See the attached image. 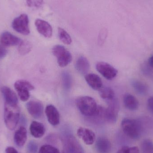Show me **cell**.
<instances>
[{
    "label": "cell",
    "instance_id": "6da1fadb",
    "mask_svg": "<svg viewBox=\"0 0 153 153\" xmlns=\"http://www.w3.org/2000/svg\"><path fill=\"white\" fill-rule=\"evenodd\" d=\"M20 109L19 104L4 103V119L6 127L10 130L15 129L19 120Z\"/></svg>",
    "mask_w": 153,
    "mask_h": 153
},
{
    "label": "cell",
    "instance_id": "7a4b0ae2",
    "mask_svg": "<svg viewBox=\"0 0 153 153\" xmlns=\"http://www.w3.org/2000/svg\"><path fill=\"white\" fill-rule=\"evenodd\" d=\"M76 105L79 111L84 116L92 117L97 110L98 105L95 100L90 96H81L76 100Z\"/></svg>",
    "mask_w": 153,
    "mask_h": 153
},
{
    "label": "cell",
    "instance_id": "3957f363",
    "mask_svg": "<svg viewBox=\"0 0 153 153\" xmlns=\"http://www.w3.org/2000/svg\"><path fill=\"white\" fill-rule=\"evenodd\" d=\"M121 127L124 134L131 139H138L141 136L142 125L138 120L129 118L124 119L121 122Z\"/></svg>",
    "mask_w": 153,
    "mask_h": 153
},
{
    "label": "cell",
    "instance_id": "277c9868",
    "mask_svg": "<svg viewBox=\"0 0 153 153\" xmlns=\"http://www.w3.org/2000/svg\"><path fill=\"white\" fill-rule=\"evenodd\" d=\"M53 54L57 59V63L61 67H65L72 61L71 53L63 46L56 45L52 49Z\"/></svg>",
    "mask_w": 153,
    "mask_h": 153
},
{
    "label": "cell",
    "instance_id": "5b68a950",
    "mask_svg": "<svg viewBox=\"0 0 153 153\" xmlns=\"http://www.w3.org/2000/svg\"><path fill=\"white\" fill-rule=\"evenodd\" d=\"M108 107L105 110L104 119L111 124L117 122L120 111V103L118 100L116 98L111 100L107 101Z\"/></svg>",
    "mask_w": 153,
    "mask_h": 153
},
{
    "label": "cell",
    "instance_id": "8992f818",
    "mask_svg": "<svg viewBox=\"0 0 153 153\" xmlns=\"http://www.w3.org/2000/svg\"><path fill=\"white\" fill-rule=\"evenodd\" d=\"M14 86L19 98L23 102L27 101L29 100L30 96V91L35 89L34 86L27 80H18L14 83Z\"/></svg>",
    "mask_w": 153,
    "mask_h": 153
},
{
    "label": "cell",
    "instance_id": "52a82bcc",
    "mask_svg": "<svg viewBox=\"0 0 153 153\" xmlns=\"http://www.w3.org/2000/svg\"><path fill=\"white\" fill-rule=\"evenodd\" d=\"M29 23V21L27 15L26 14H21L13 20L12 27L18 33L27 36L30 33Z\"/></svg>",
    "mask_w": 153,
    "mask_h": 153
},
{
    "label": "cell",
    "instance_id": "ba28073f",
    "mask_svg": "<svg viewBox=\"0 0 153 153\" xmlns=\"http://www.w3.org/2000/svg\"><path fill=\"white\" fill-rule=\"evenodd\" d=\"M64 153H84L83 149L75 137H67L64 141Z\"/></svg>",
    "mask_w": 153,
    "mask_h": 153
},
{
    "label": "cell",
    "instance_id": "9c48e42d",
    "mask_svg": "<svg viewBox=\"0 0 153 153\" xmlns=\"http://www.w3.org/2000/svg\"><path fill=\"white\" fill-rule=\"evenodd\" d=\"M96 68L97 71L108 80H112L117 75V70L108 63H98L96 64Z\"/></svg>",
    "mask_w": 153,
    "mask_h": 153
},
{
    "label": "cell",
    "instance_id": "30bf717a",
    "mask_svg": "<svg viewBox=\"0 0 153 153\" xmlns=\"http://www.w3.org/2000/svg\"><path fill=\"white\" fill-rule=\"evenodd\" d=\"M22 41V39L8 31L2 33L0 37L1 44L4 47L19 46Z\"/></svg>",
    "mask_w": 153,
    "mask_h": 153
},
{
    "label": "cell",
    "instance_id": "8fae6325",
    "mask_svg": "<svg viewBox=\"0 0 153 153\" xmlns=\"http://www.w3.org/2000/svg\"><path fill=\"white\" fill-rule=\"evenodd\" d=\"M27 110L30 115L35 119H39L43 116L44 106L41 102L30 101L26 105Z\"/></svg>",
    "mask_w": 153,
    "mask_h": 153
},
{
    "label": "cell",
    "instance_id": "7c38bea8",
    "mask_svg": "<svg viewBox=\"0 0 153 153\" xmlns=\"http://www.w3.org/2000/svg\"><path fill=\"white\" fill-rule=\"evenodd\" d=\"M35 26L39 33L47 38H50L53 35V28L46 21L38 19L35 21Z\"/></svg>",
    "mask_w": 153,
    "mask_h": 153
},
{
    "label": "cell",
    "instance_id": "4fadbf2b",
    "mask_svg": "<svg viewBox=\"0 0 153 153\" xmlns=\"http://www.w3.org/2000/svg\"><path fill=\"white\" fill-rule=\"evenodd\" d=\"M48 120L51 125L56 126L60 124V116L59 111L54 105L49 104L45 110Z\"/></svg>",
    "mask_w": 153,
    "mask_h": 153
},
{
    "label": "cell",
    "instance_id": "5bb4252c",
    "mask_svg": "<svg viewBox=\"0 0 153 153\" xmlns=\"http://www.w3.org/2000/svg\"><path fill=\"white\" fill-rule=\"evenodd\" d=\"M77 136L87 145H91L94 143L96 136L93 131L89 128L80 127L77 129Z\"/></svg>",
    "mask_w": 153,
    "mask_h": 153
},
{
    "label": "cell",
    "instance_id": "9a60e30c",
    "mask_svg": "<svg viewBox=\"0 0 153 153\" xmlns=\"http://www.w3.org/2000/svg\"><path fill=\"white\" fill-rule=\"evenodd\" d=\"M1 91L3 96L4 103L9 104H19L17 95L13 90L8 86H3L1 88Z\"/></svg>",
    "mask_w": 153,
    "mask_h": 153
},
{
    "label": "cell",
    "instance_id": "2e32d148",
    "mask_svg": "<svg viewBox=\"0 0 153 153\" xmlns=\"http://www.w3.org/2000/svg\"><path fill=\"white\" fill-rule=\"evenodd\" d=\"M31 135L36 138L42 137L45 133V128L42 123L36 121L31 122L30 126Z\"/></svg>",
    "mask_w": 153,
    "mask_h": 153
},
{
    "label": "cell",
    "instance_id": "e0dca14e",
    "mask_svg": "<svg viewBox=\"0 0 153 153\" xmlns=\"http://www.w3.org/2000/svg\"><path fill=\"white\" fill-rule=\"evenodd\" d=\"M85 78L89 86L94 90H99L102 87V81L100 77L97 74H88L85 75Z\"/></svg>",
    "mask_w": 153,
    "mask_h": 153
},
{
    "label": "cell",
    "instance_id": "ac0fdd59",
    "mask_svg": "<svg viewBox=\"0 0 153 153\" xmlns=\"http://www.w3.org/2000/svg\"><path fill=\"white\" fill-rule=\"evenodd\" d=\"M123 102L126 108L129 110L135 111L139 108V103L138 100L130 94H126L124 95Z\"/></svg>",
    "mask_w": 153,
    "mask_h": 153
},
{
    "label": "cell",
    "instance_id": "d6986e66",
    "mask_svg": "<svg viewBox=\"0 0 153 153\" xmlns=\"http://www.w3.org/2000/svg\"><path fill=\"white\" fill-rule=\"evenodd\" d=\"M75 67L79 73L85 75L88 74L90 71V62L86 57L81 56L76 60Z\"/></svg>",
    "mask_w": 153,
    "mask_h": 153
},
{
    "label": "cell",
    "instance_id": "ffe728a7",
    "mask_svg": "<svg viewBox=\"0 0 153 153\" xmlns=\"http://www.w3.org/2000/svg\"><path fill=\"white\" fill-rule=\"evenodd\" d=\"M27 130L24 127L21 126L15 132L14 141L17 146L22 147L27 142Z\"/></svg>",
    "mask_w": 153,
    "mask_h": 153
},
{
    "label": "cell",
    "instance_id": "44dd1931",
    "mask_svg": "<svg viewBox=\"0 0 153 153\" xmlns=\"http://www.w3.org/2000/svg\"><path fill=\"white\" fill-rule=\"evenodd\" d=\"M96 146L98 152L101 153H108L111 149V143L106 137H100L96 141Z\"/></svg>",
    "mask_w": 153,
    "mask_h": 153
},
{
    "label": "cell",
    "instance_id": "7402d4cb",
    "mask_svg": "<svg viewBox=\"0 0 153 153\" xmlns=\"http://www.w3.org/2000/svg\"><path fill=\"white\" fill-rule=\"evenodd\" d=\"M131 85L137 93L141 95H146L148 94V86L141 81L134 80L131 82Z\"/></svg>",
    "mask_w": 153,
    "mask_h": 153
},
{
    "label": "cell",
    "instance_id": "603a6c76",
    "mask_svg": "<svg viewBox=\"0 0 153 153\" xmlns=\"http://www.w3.org/2000/svg\"><path fill=\"white\" fill-rule=\"evenodd\" d=\"M99 94L101 98L107 101L111 100L115 98V92L110 87H102L99 90Z\"/></svg>",
    "mask_w": 153,
    "mask_h": 153
},
{
    "label": "cell",
    "instance_id": "cb8c5ba5",
    "mask_svg": "<svg viewBox=\"0 0 153 153\" xmlns=\"http://www.w3.org/2000/svg\"><path fill=\"white\" fill-rule=\"evenodd\" d=\"M62 83L63 87L66 91H69L72 84V78L70 73L68 71H64L62 73Z\"/></svg>",
    "mask_w": 153,
    "mask_h": 153
},
{
    "label": "cell",
    "instance_id": "d4e9b609",
    "mask_svg": "<svg viewBox=\"0 0 153 153\" xmlns=\"http://www.w3.org/2000/svg\"><path fill=\"white\" fill-rule=\"evenodd\" d=\"M58 36L60 40L66 45H71L72 42L71 37L68 32L61 27L58 28Z\"/></svg>",
    "mask_w": 153,
    "mask_h": 153
},
{
    "label": "cell",
    "instance_id": "484cf974",
    "mask_svg": "<svg viewBox=\"0 0 153 153\" xmlns=\"http://www.w3.org/2000/svg\"><path fill=\"white\" fill-rule=\"evenodd\" d=\"M32 45L29 42L22 40L20 45L19 46V53L21 55H25L31 51Z\"/></svg>",
    "mask_w": 153,
    "mask_h": 153
},
{
    "label": "cell",
    "instance_id": "4316f807",
    "mask_svg": "<svg viewBox=\"0 0 153 153\" xmlns=\"http://www.w3.org/2000/svg\"><path fill=\"white\" fill-rule=\"evenodd\" d=\"M143 153H153V142L150 139L144 140L141 144Z\"/></svg>",
    "mask_w": 153,
    "mask_h": 153
},
{
    "label": "cell",
    "instance_id": "83f0119b",
    "mask_svg": "<svg viewBox=\"0 0 153 153\" xmlns=\"http://www.w3.org/2000/svg\"><path fill=\"white\" fill-rule=\"evenodd\" d=\"M39 153H61L60 151L54 146L46 145L40 147Z\"/></svg>",
    "mask_w": 153,
    "mask_h": 153
},
{
    "label": "cell",
    "instance_id": "f1b7e54d",
    "mask_svg": "<svg viewBox=\"0 0 153 153\" xmlns=\"http://www.w3.org/2000/svg\"><path fill=\"white\" fill-rule=\"evenodd\" d=\"M117 153H139V150L137 146H124L120 148Z\"/></svg>",
    "mask_w": 153,
    "mask_h": 153
},
{
    "label": "cell",
    "instance_id": "f546056e",
    "mask_svg": "<svg viewBox=\"0 0 153 153\" xmlns=\"http://www.w3.org/2000/svg\"><path fill=\"white\" fill-rule=\"evenodd\" d=\"M28 6L32 8H38L41 7L43 4V0H26Z\"/></svg>",
    "mask_w": 153,
    "mask_h": 153
},
{
    "label": "cell",
    "instance_id": "4dcf8cb0",
    "mask_svg": "<svg viewBox=\"0 0 153 153\" xmlns=\"http://www.w3.org/2000/svg\"><path fill=\"white\" fill-rule=\"evenodd\" d=\"M7 53V51L4 46L0 44V59L4 58Z\"/></svg>",
    "mask_w": 153,
    "mask_h": 153
},
{
    "label": "cell",
    "instance_id": "1f68e13d",
    "mask_svg": "<svg viewBox=\"0 0 153 153\" xmlns=\"http://www.w3.org/2000/svg\"><path fill=\"white\" fill-rule=\"evenodd\" d=\"M147 107L150 111L153 113V97L149 98L147 101Z\"/></svg>",
    "mask_w": 153,
    "mask_h": 153
},
{
    "label": "cell",
    "instance_id": "d6a6232c",
    "mask_svg": "<svg viewBox=\"0 0 153 153\" xmlns=\"http://www.w3.org/2000/svg\"><path fill=\"white\" fill-rule=\"evenodd\" d=\"M5 153H20L15 148L11 146L7 147L5 149Z\"/></svg>",
    "mask_w": 153,
    "mask_h": 153
},
{
    "label": "cell",
    "instance_id": "836d02e7",
    "mask_svg": "<svg viewBox=\"0 0 153 153\" xmlns=\"http://www.w3.org/2000/svg\"><path fill=\"white\" fill-rule=\"evenodd\" d=\"M148 63L149 65L153 68V55L149 58L148 60Z\"/></svg>",
    "mask_w": 153,
    "mask_h": 153
}]
</instances>
